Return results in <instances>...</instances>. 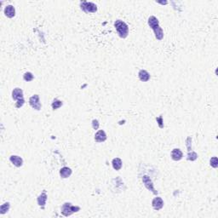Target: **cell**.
<instances>
[{"instance_id": "cell-13", "label": "cell", "mask_w": 218, "mask_h": 218, "mask_svg": "<svg viewBox=\"0 0 218 218\" xmlns=\"http://www.w3.org/2000/svg\"><path fill=\"white\" fill-rule=\"evenodd\" d=\"M138 77H139V79L142 81V82H148L150 79L151 76H150V74H149L148 71L141 69L138 73Z\"/></svg>"}, {"instance_id": "cell-10", "label": "cell", "mask_w": 218, "mask_h": 218, "mask_svg": "<svg viewBox=\"0 0 218 218\" xmlns=\"http://www.w3.org/2000/svg\"><path fill=\"white\" fill-rule=\"evenodd\" d=\"M10 160L14 165L15 167H21L23 165V159L21 158L20 156H16V155H12L10 157Z\"/></svg>"}, {"instance_id": "cell-11", "label": "cell", "mask_w": 218, "mask_h": 218, "mask_svg": "<svg viewBox=\"0 0 218 218\" xmlns=\"http://www.w3.org/2000/svg\"><path fill=\"white\" fill-rule=\"evenodd\" d=\"M171 158L174 161H179L183 157L182 152L180 150L179 148H175L171 151Z\"/></svg>"}, {"instance_id": "cell-6", "label": "cell", "mask_w": 218, "mask_h": 218, "mask_svg": "<svg viewBox=\"0 0 218 218\" xmlns=\"http://www.w3.org/2000/svg\"><path fill=\"white\" fill-rule=\"evenodd\" d=\"M142 182L144 183V186L147 187V189L149 191H152L154 194H158V192L155 190L154 187H153V183L152 182V180L150 179V177L148 176H144L142 177Z\"/></svg>"}, {"instance_id": "cell-25", "label": "cell", "mask_w": 218, "mask_h": 218, "mask_svg": "<svg viewBox=\"0 0 218 218\" xmlns=\"http://www.w3.org/2000/svg\"><path fill=\"white\" fill-rule=\"evenodd\" d=\"M156 120H157V123H158V126H159V128H164V124H163V117L160 116L158 117V118H157L156 119Z\"/></svg>"}, {"instance_id": "cell-24", "label": "cell", "mask_w": 218, "mask_h": 218, "mask_svg": "<svg viewBox=\"0 0 218 218\" xmlns=\"http://www.w3.org/2000/svg\"><path fill=\"white\" fill-rule=\"evenodd\" d=\"M92 128L94 130H98L99 126H100V124H99V121L97 119H93L92 120Z\"/></svg>"}, {"instance_id": "cell-9", "label": "cell", "mask_w": 218, "mask_h": 218, "mask_svg": "<svg viewBox=\"0 0 218 218\" xmlns=\"http://www.w3.org/2000/svg\"><path fill=\"white\" fill-rule=\"evenodd\" d=\"M107 140V134L104 130H98L95 135V141L98 143L104 142Z\"/></svg>"}, {"instance_id": "cell-18", "label": "cell", "mask_w": 218, "mask_h": 218, "mask_svg": "<svg viewBox=\"0 0 218 218\" xmlns=\"http://www.w3.org/2000/svg\"><path fill=\"white\" fill-rule=\"evenodd\" d=\"M63 105V102L62 101H60L59 99H54L53 101L52 104H51V107H52L53 110H57L58 108H60L61 106Z\"/></svg>"}, {"instance_id": "cell-15", "label": "cell", "mask_w": 218, "mask_h": 218, "mask_svg": "<svg viewBox=\"0 0 218 218\" xmlns=\"http://www.w3.org/2000/svg\"><path fill=\"white\" fill-rule=\"evenodd\" d=\"M148 25L152 29H154L155 27H157L159 26V21H158V18L155 17L153 15H152L148 18Z\"/></svg>"}, {"instance_id": "cell-19", "label": "cell", "mask_w": 218, "mask_h": 218, "mask_svg": "<svg viewBox=\"0 0 218 218\" xmlns=\"http://www.w3.org/2000/svg\"><path fill=\"white\" fill-rule=\"evenodd\" d=\"M10 204L9 202H5L0 207V213L2 215L7 213L8 211H10Z\"/></svg>"}, {"instance_id": "cell-16", "label": "cell", "mask_w": 218, "mask_h": 218, "mask_svg": "<svg viewBox=\"0 0 218 218\" xmlns=\"http://www.w3.org/2000/svg\"><path fill=\"white\" fill-rule=\"evenodd\" d=\"M112 165H113V169L115 170H119L122 168L123 163H122V160L119 158H115L113 159Z\"/></svg>"}, {"instance_id": "cell-5", "label": "cell", "mask_w": 218, "mask_h": 218, "mask_svg": "<svg viewBox=\"0 0 218 218\" xmlns=\"http://www.w3.org/2000/svg\"><path fill=\"white\" fill-rule=\"evenodd\" d=\"M29 104L32 107V108L35 109L37 111H39L42 108V104L40 102L39 95H33L29 98Z\"/></svg>"}, {"instance_id": "cell-22", "label": "cell", "mask_w": 218, "mask_h": 218, "mask_svg": "<svg viewBox=\"0 0 218 218\" xmlns=\"http://www.w3.org/2000/svg\"><path fill=\"white\" fill-rule=\"evenodd\" d=\"M210 165H211V166H212L213 168L216 169V168L218 167L217 158H216V157H213V158H211V160H210Z\"/></svg>"}, {"instance_id": "cell-8", "label": "cell", "mask_w": 218, "mask_h": 218, "mask_svg": "<svg viewBox=\"0 0 218 218\" xmlns=\"http://www.w3.org/2000/svg\"><path fill=\"white\" fill-rule=\"evenodd\" d=\"M47 199H48V196H47V194H46L45 190H44L41 194L39 195L38 199H37V202H38V204H39L40 207L42 209H44L45 207L46 202H47Z\"/></svg>"}, {"instance_id": "cell-12", "label": "cell", "mask_w": 218, "mask_h": 218, "mask_svg": "<svg viewBox=\"0 0 218 218\" xmlns=\"http://www.w3.org/2000/svg\"><path fill=\"white\" fill-rule=\"evenodd\" d=\"M4 15L8 18H13L15 15V9L13 5H7L4 8Z\"/></svg>"}, {"instance_id": "cell-7", "label": "cell", "mask_w": 218, "mask_h": 218, "mask_svg": "<svg viewBox=\"0 0 218 218\" xmlns=\"http://www.w3.org/2000/svg\"><path fill=\"white\" fill-rule=\"evenodd\" d=\"M164 200L162 199V198L156 197L154 198L153 201H152V206L154 209L155 211H159L161 210L162 208L164 207Z\"/></svg>"}, {"instance_id": "cell-17", "label": "cell", "mask_w": 218, "mask_h": 218, "mask_svg": "<svg viewBox=\"0 0 218 218\" xmlns=\"http://www.w3.org/2000/svg\"><path fill=\"white\" fill-rule=\"evenodd\" d=\"M153 31L154 32L155 38L158 39V40H162L164 38V32H163V29L160 27V26L156 27V28L153 29Z\"/></svg>"}, {"instance_id": "cell-23", "label": "cell", "mask_w": 218, "mask_h": 218, "mask_svg": "<svg viewBox=\"0 0 218 218\" xmlns=\"http://www.w3.org/2000/svg\"><path fill=\"white\" fill-rule=\"evenodd\" d=\"M186 146L187 148V151L190 152L192 151V137H188L186 139Z\"/></svg>"}, {"instance_id": "cell-2", "label": "cell", "mask_w": 218, "mask_h": 218, "mask_svg": "<svg viewBox=\"0 0 218 218\" xmlns=\"http://www.w3.org/2000/svg\"><path fill=\"white\" fill-rule=\"evenodd\" d=\"M12 98L15 101V107L21 108L22 106L24 105L25 100L23 95V90L20 88H15L12 91Z\"/></svg>"}, {"instance_id": "cell-4", "label": "cell", "mask_w": 218, "mask_h": 218, "mask_svg": "<svg viewBox=\"0 0 218 218\" xmlns=\"http://www.w3.org/2000/svg\"><path fill=\"white\" fill-rule=\"evenodd\" d=\"M80 8L82 10H84L86 13H95L97 11L96 4L91 2H86V1L81 2Z\"/></svg>"}, {"instance_id": "cell-3", "label": "cell", "mask_w": 218, "mask_h": 218, "mask_svg": "<svg viewBox=\"0 0 218 218\" xmlns=\"http://www.w3.org/2000/svg\"><path fill=\"white\" fill-rule=\"evenodd\" d=\"M80 211V207L79 206H74L71 203H65L63 205L61 206V214L65 216H70L71 215H73L75 212Z\"/></svg>"}, {"instance_id": "cell-1", "label": "cell", "mask_w": 218, "mask_h": 218, "mask_svg": "<svg viewBox=\"0 0 218 218\" xmlns=\"http://www.w3.org/2000/svg\"><path fill=\"white\" fill-rule=\"evenodd\" d=\"M114 27L116 28V31L120 38L126 39L129 35V27L124 21L121 20H117L114 22Z\"/></svg>"}, {"instance_id": "cell-14", "label": "cell", "mask_w": 218, "mask_h": 218, "mask_svg": "<svg viewBox=\"0 0 218 218\" xmlns=\"http://www.w3.org/2000/svg\"><path fill=\"white\" fill-rule=\"evenodd\" d=\"M72 173H73V170H72L69 167H67V166L62 167V168L60 170L61 177V178H64V179L68 178V177L72 175Z\"/></svg>"}, {"instance_id": "cell-21", "label": "cell", "mask_w": 218, "mask_h": 218, "mask_svg": "<svg viewBox=\"0 0 218 218\" xmlns=\"http://www.w3.org/2000/svg\"><path fill=\"white\" fill-rule=\"evenodd\" d=\"M33 78H34V76H33V74H32V73H30V72H27V73H25L24 75H23V79H24L25 81H27V82H30V81L33 80Z\"/></svg>"}, {"instance_id": "cell-20", "label": "cell", "mask_w": 218, "mask_h": 218, "mask_svg": "<svg viewBox=\"0 0 218 218\" xmlns=\"http://www.w3.org/2000/svg\"><path fill=\"white\" fill-rule=\"evenodd\" d=\"M187 160H190V161H194V160H196L198 158V154L195 152L190 151L187 153Z\"/></svg>"}]
</instances>
